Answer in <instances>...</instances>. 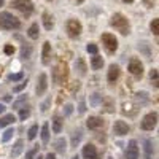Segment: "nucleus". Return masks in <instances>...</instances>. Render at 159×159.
Wrapping results in <instances>:
<instances>
[{"mask_svg":"<svg viewBox=\"0 0 159 159\" xmlns=\"http://www.w3.org/2000/svg\"><path fill=\"white\" fill-rule=\"evenodd\" d=\"M42 62H43V65H48V64L51 62V43H49V42H45V43H43Z\"/></svg>","mask_w":159,"mask_h":159,"instance_id":"obj_14","label":"nucleus"},{"mask_svg":"<svg viewBox=\"0 0 159 159\" xmlns=\"http://www.w3.org/2000/svg\"><path fill=\"white\" fill-rule=\"evenodd\" d=\"M3 51H5V54H13V52H15V46H11V45H7Z\"/></svg>","mask_w":159,"mask_h":159,"instance_id":"obj_41","label":"nucleus"},{"mask_svg":"<svg viewBox=\"0 0 159 159\" xmlns=\"http://www.w3.org/2000/svg\"><path fill=\"white\" fill-rule=\"evenodd\" d=\"M25 86H27V83H21L19 86H15V88H13V91H15V92H19V91H22Z\"/></svg>","mask_w":159,"mask_h":159,"instance_id":"obj_43","label":"nucleus"},{"mask_svg":"<svg viewBox=\"0 0 159 159\" xmlns=\"http://www.w3.org/2000/svg\"><path fill=\"white\" fill-rule=\"evenodd\" d=\"M29 116H30V108H29V107L19 108V119H21V121H25Z\"/></svg>","mask_w":159,"mask_h":159,"instance_id":"obj_28","label":"nucleus"},{"mask_svg":"<svg viewBox=\"0 0 159 159\" xmlns=\"http://www.w3.org/2000/svg\"><path fill=\"white\" fill-rule=\"evenodd\" d=\"M105 102H107V108H105V110H107L108 113H111V111L115 110V107H113V100H111V99H107Z\"/></svg>","mask_w":159,"mask_h":159,"instance_id":"obj_39","label":"nucleus"},{"mask_svg":"<svg viewBox=\"0 0 159 159\" xmlns=\"http://www.w3.org/2000/svg\"><path fill=\"white\" fill-rule=\"evenodd\" d=\"M22 78H24L22 72H19V73H10L8 75V81H21Z\"/></svg>","mask_w":159,"mask_h":159,"instance_id":"obj_32","label":"nucleus"},{"mask_svg":"<svg viewBox=\"0 0 159 159\" xmlns=\"http://www.w3.org/2000/svg\"><path fill=\"white\" fill-rule=\"evenodd\" d=\"M143 150H145V159H153V154H154V145H153V140L147 139L143 142Z\"/></svg>","mask_w":159,"mask_h":159,"instance_id":"obj_16","label":"nucleus"},{"mask_svg":"<svg viewBox=\"0 0 159 159\" xmlns=\"http://www.w3.org/2000/svg\"><path fill=\"white\" fill-rule=\"evenodd\" d=\"M46 89H48V76H46V73H40L38 80H37V88H35L37 96H43Z\"/></svg>","mask_w":159,"mask_h":159,"instance_id":"obj_10","label":"nucleus"},{"mask_svg":"<svg viewBox=\"0 0 159 159\" xmlns=\"http://www.w3.org/2000/svg\"><path fill=\"white\" fill-rule=\"evenodd\" d=\"M83 157L84 159H99L97 148L92 143H86L84 147H83Z\"/></svg>","mask_w":159,"mask_h":159,"instance_id":"obj_12","label":"nucleus"},{"mask_svg":"<svg viewBox=\"0 0 159 159\" xmlns=\"http://www.w3.org/2000/svg\"><path fill=\"white\" fill-rule=\"evenodd\" d=\"M37 134H38V126L35 124V126H32V127L29 129V132H27V139H29V140H34V139L37 137Z\"/></svg>","mask_w":159,"mask_h":159,"instance_id":"obj_33","label":"nucleus"},{"mask_svg":"<svg viewBox=\"0 0 159 159\" xmlns=\"http://www.w3.org/2000/svg\"><path fill=\"white\" fill-rule=\"evenodd\" d=\"M43 159H56V154L54 153H48L46 157H43Z\"/></svg>","mask_w":159,"mask_h":159,"instance_id":"obj_44","label":"nucleus"},{"mask_svg":"<svg viewBox=\"0 0 159 159\" xmlns=\"http://www.w3.org/2000/svg\"><path fill=\"white\" fill-rule=\"evenodd\" d=\"M119 78V67L116 64H111L108 67V75H107V80L108 83H116V80Z\"/></svg>","mask_w":159,"mask_h":159,"instance_id":"obj_15","label":"nucleus"},{"mask_svg":"<svg viewBox=\"0 0 159 159\" xmlns=\"http://www.w3.org/2000/svg\"><path fill=\"white\" fill-rule=\"evenodd\" d=\"M72 159H80V157H78V156H73V157H72Z\"/></svg>","mask_w":159,"mask_h":159,"instance_id":"obj_50","label":"nucleus"},{"mask_svg":"<svg viewBox=\"0 0 159 159\" xmlns=\"http://www.w3.org/2000/svg\"><path fill=\"white\" fill-rule=\"evenodd\" d=\"M81 137H83L81 129H76V130L73 132V135H72V147H76V145L81 142Z\"/></svg>","mask_w":159,"mask_h":159,"instance_id":"obj_27","label":"nucleus"},{"mask_svg":"<svg viewBox=\"0 0 159 159\" xmlns=\"http://www.w3.org/2000/svg\"><path fill=\"white\" fill-rule=\"evenodd\" d=\"M110 24L113 25V27L121 34V35H129L130 34V24H129V19L121 15V13H115V15L111 16V21Z\"/></svg>","mask_w":159,"mask_h":159,"instance_id":"obj_1","label":"nucleus"},{"mask_svg":"<svg viewBox=\"0 0 159 159\" xmlns=\"http://www.w3.org/2000/svg\"><path fill=\"white\" fill-rule=\"evenodd\" d=\"M15 121H16V116L13 115V113H10V115H5L3 118H0V127H7V126L13 124Z\"/></svg>","mask_w":159,"mask_h":159,"instance_id":"obj_20","label":"nucleus"},{"mask_svg":"<svg viewBox=\"0 0 159 159\" xmlns=\"http://www.w3.org/2000/svg\"><path fill=\"white\" fill-rule=\"evenodd\" d=\"M91 67L92 70H100L103 67V57H100L99 54H94V57L91 59Z\"/></svg>","mask_w":159,"mask_h":159,"instance_id":"obj_19","label":"nucleus"},{"mask_svg":"<svg viewBox=\"0 0 159 159\" xmlns=\"http://www.w3.org/2000/svg\"><path fill=\"white\" fill-rule=\"evenodd\" d=\"M102 102H103V97H102V94H99V92L92 94V96H91V100H89V103L92 105V107H99Z\"/></svg>","mask_w":159,"mask_h":159,"instance_id":"obj_26","label":"nucleus"},{"mask_svg":"<svg viewBox=\"0 0 159 159\" xmlns=\"http://www.w3.org/2000/svg\"><path fill=\"white\" fill-rule=\"evenodd\" d=\"M30 52H32V48L29 46V45H22V49H21V57H24V59H29L30 57Z\"/></svg>","mask_w":159,"mask_h":159,"instance_id":"obj_30","label":"nucleus"},{"mask_svg":"<svg viewBox=\"0 0 159 159\" xmlns=\"http://www.w3.org/2000/svg\"><path fill=\"white\" fill-rule=\"evenodd\" d=\"M54 147H56V151L64 154L65 151H67V142H65V139H57L56 143H54Z\"/></svg>","mask_w":159,"mask_h":159,"instance_id":"obj_22","label":"nucleus"},{"mask_svg":"<svg viewBox=\"0 0 159 159\" xmlns=\"http://www.w3.org/2000/svg\"><path fill=\"white\" fill-rule=\"evenodd\" d=\"M42 19H43V25H45V29H46V30H51V29H52V16L49 15L48 11H45L43 15H42Z\"/></svg>","mask_w":159,"mask_h":159,"instance_id":"obj_23","label":"nucleus"},{"mask_svg":"<svg viewBox=\"0 0 159 159\" xmlns=\"http://www.w3.org/2000/svg\"><path fill=\"white\" fill-rule=\"evenodd\" d=\"M75 2H76V3H83V2H84V0H75Z\"/></svg>","mask_w":159,"mask_h":159,"instance_id":"obj_47","label":"nucleus"},{"mask_svg":"<svg viewBox=\"0 0 159 159\" xmlns=\"http://www.w3.org/2000/svg\"><path fill=\"white\" fill-rule=\"evenodd\" d=\"M3 3H5V2H3V0H0V8H2V7H3Z\"/></svg>","mask_w":159,"mask_h":159,"instance_id":"obj_48","label":"nucleus"},{"mask_svg":"<svg viewBox=\"0 0 159 159\" xmlns=\"http://www.w3.org/2000/svg\"><path fill=\"white\" fill-rule=\"evenodd\" d=\"M42 142H43V145H46L48 142H49V124L48 123H45L43 126H42Z\"/></svg>","mask_w":159,"mask_h":159,"instance_id":"obj_25","label":"nucleus"},{"mask_svg":"<svg viewBox=\"0 0 159 159\" xmlns=\"http://www.w3.org/2000/svg\"><path fill=\"white\" fill-rule=\"evenodd\" d=\"M78 111H80V115H83V113L86 111V103H84V100H81V102H80V107H78Z\"/></svg>","mask_w":159,"mask_h":159,"instance_id":"obj_40","label":"nucleus"},{"mask_svg":"<svg viewBox=\"0 0 159 159\" xmlns=\"http://www.w3.org/2000/svg\"><path fill=\"white\" fill-rule=\"evenodd\" d=\"M52 75H54V81H56L57 84L65 83V81H67V75H69V72H67V65L61 62V64L57 65V67L54 69Z\"/></svg>","mask_w":159,"mask_h":159,"instance_id":"obj_7","label":"nucleus"},{"mask_svg":"<svg viewBox=\"0 0 159 159\" xmlns=\"http://www.w3.org/2000/svg\"><path fill=\"white\" fill-rule=\"evenodd\" d=\"M102 43H103V48L107 49L110 54H113V52L118 49V40L113 34H108V32L102 34Z\"/></svg>","mask_w":159,"mask_h":159,"instance_id":"obj_5","label":"nucleus"},{"mask_svg":"<svg viewBox=\"0 0 159 159\" xmlns=\"http://www.w3.org/2000/svg\"><path fill=\"white\" fill-rule=\"evenodd\" d=\"M27 94H24V96H19V99L18 100H15L13 102V108H21V105H24L25 102H27Z\"/></svg>","mask_w":159,"mask_h":159,"instance_id":"obj_29","label":"nucleus"},{"mask_svg":"<svg viewBox=\"0 0 159 159\" xmlns=\"http://www.w3.org/2000/svg\"><path fill=\"white\" fill-rule=\"evenodd\" d=\"M139 154H140V150H139L137 140H130L129 145H127L126 157H127V159H139Z\"/></svg>","mask_w":159,"mask_h":159,"instance_id":"obj_11","label":"nucleus"},{"mask_svg":"<svg viewBox=\"0 0 159 159\" xmlns=\"http://www.w3.org/2000/svg\"><path fill=\"white\" fill-rule=\"evenodd\" d=\"M65 29H67V34L70 38H78L83 32V25L78 19H69L67 21V25H65Z\"/></svg>","mask_w":159,"mask_h":159,"instance_id":"obj_4","label":"nucleus"},{"mask_svg":"<svg viewBox=\"0 0 159 159\" xmlns=\"http://www.w3.org/2000/svg\"><path fill=\"white\" fill-rule=\"evenodd\" d=\"M108 159H113V157H108Z\"/></svg>","mask_w":159,"mask_h":159,"instance_id":"obj_51","label":"nucleus"},{"mask_svg":"<svg viewBox=\"0 0 159 159\" xmlns=\"http://www.w3.org/2000/svg\"><path fill=\"white\" fill-rule=\"evenodd\" d=\"M35 159H43V156H40V154H38V157H35Z\"/></svg>","mask_w":159,"mask_h":159,"instance_id":"obj_49","label":"nucleus"},{"mask_svg":"<svg viewBox=\"0 0 159 159\" xmlns=\"http://www.w3.org/2000/svg\"><path fill=\"white\" fill-rule=\"evenodd\" d=\"M5 108H7V107H5V105H3V103H0V115H2V113L5 111Z\"/></svg>","mask_w":159,"mask_h":159,"instance_id":"obj_45","label":"nucleus"},{"mask_svg":"<svg viewBox=\"0 0 159 159\" xmlns=\"http://www.w3.org/2000/svg\"><path fill=\"white\" fill-rule=\"evenodd\" d=\"M27 35H29V38H32V40H37V38H38V35H40V27H38L37 22H34L30 27H29Z\"/></svg>","mask_w":159,"mask_h":159,"instance_id":"obj_21","label":"nucleus"},{"mask_svg":"<svg viewBox=\"0 0 159 159\" xmlns=\"http://www.w3.org/2000/svg\"><path fill=\"white\" fill-rule=\"evenodd\" d=\"M86 127L91 129V130L100 129V127H103V119L99 118V116H89L88 121H86Z\"/></svg>","mask_w":159,"mask_h":159,"instance_id":"obj_13","label":"nucleus"},{"mask_svg":"<svg viewBox=\"0 0 159 159\" xmlns=\"http://www.w3.org/2000/svg\"><path fill=\"white\" fill-rule=\"evenodd\" d=\"M62 124H64V119L61 116H57V115L52 116V132H54V134H61Z\"/></svg>","mask_w":159,"mask_h":159,"instance_id":"obj_17","label":"nucleus"},{"mask_svg":"<svg viewBox=\"0 0 159 159\" xmlns=\"http://www.w3.org/2000/svg\"><path fill=\"white\" fill-rule=\"evenodd\" d=\"M22 150H24V140L22 139H19L15 145H13V150H11V157H18L21 153H22Z\"/></svg>","mask_w":159,"mask_h":159,"instance_id":"obj_18","label":"nucleus"},{"mask_svg":"<svg viewBox=\"0 0 159 159\" xmlns=\"http://www.w3.org/2000/svg\"><path fill=\"white\" fill-rule=\"evenodd\" d=\"M75 69L78 70V73L81 75V76H84V75H86V64H84L83 57H78V59H76V64H75Z\"/></svg>","mask_w":159,"mask_h":159,"instance_id":"obj_24","label":"nucleus"},{"mask_svg":"<svg viewBox=\"0 0 159 159\" xmlns=\"http://www.w3.org/2000/svg\"><path fill=\"white\" fill-rule=\"evenodd\" d=\"M150 78H151V81L154 83V86H157V70H156V69H153V70H151Z\"/></svg>","mask_w":159,"mask_h":159,"instance_id":"obj_38","label":"nucleus"},{"mask_svg":"<svg viewBox=\"0 0 159 159\" xmlns=\"http://www.w3.org/2000/svg\"><path fill=\"white\" fill-rule=\"evenodd\" d=\"M123 2H124V3H132L134 0H123Z\"/></svg>","mask_w":159,"mask_h":159,"instance_id":"obj_46","label":"nucleus"},{"mask_svg":"<svg viewBox=\"0 0 159 159\" xmlns=\"http://www.w3.org/2000/svg\"><path fill=\"white\" fill-rule=\"evenodd\" d=\"M157 124V113L156 111H151L148 115H145L143 119H142V123H140V127L143 130H153Z\"/></svg>","mask_w":159,"mask_h":159,"instance_id":"obj_6","label":"nucleus"},{"mask_svg":"<svg viewBox=\"0 0 159 159\" xmlns=\"http://www.w3.org/2000/svg\"><path fill=\"white\" fill-rule=\"evenodd\" d=\"M11 7H15L16 10H19L24 16H30L34 11V3L30 0H13Z\"/></svg>","mask_w":159,"mask_h":159,"instance_id":"obj_3","label":"nucleus"},{"mask_svg":"<svg viewBox=\"0 0 159 159\" xmlns=\"http://www.w3.org/2000/svg\"><path fill=\"white\" fill-rule=\"evenodd\" d=\"M72 111H73V105H72V103H67V105L64 107V115H65V116H70Z\"/></svg>","mask_w":159,"mask_h":159,"instance_id":"obj_37","label":"nucleus"},{"mask_svg":"<svg viewBox=\"0 0 159 159\" xmlns=\"http://www.w3.org/2000/svg\"><path fill=\"white\" fill-rule=\"evenodd\" d=\"M86 51H88V52H91V54H97L99 46H97L96 43H89V45L86 46Z\"/></svg>","mask_w":159,"mask_h":159,"instance_id":"obj_35","label":"nucleus"},{"mask_svg":"<svg viewBox=\"0 0 159 159\" xmlns=\"http://www.w3.org/2000/svg\"><path fill=\"white\" fill-rule=\"evenodd\" d=\"M49 2H51V0H49Z\"/></svg>","mask_w":159,"mask_h":159,"instance_id":"obj_52","label":"nucleus"},{"mask_svg":"<svg viewBox=\"0 0 159 159\" xmlns=\"http://www.w3.org/2000/svg\"><path fill=\"white\" fill-rule=\"evenodd\" d=\"M129 72L134 75L135 78H142V75H143V64L140 62V59H137V57H132L130 61H129Z\"/></svg>","mask_w":159,"mask_h":159,"instance_id":"obj_8","label":"nucleus"},{"mask_svg":"<svg viewBox=\"0 0 159 159\" xmlns=\"http://www.w3.org/2000/svg\"><path fill=\"white\" fill-rule=\"evenodd\" d=\"M13 134H15V129H13V127L7 129V130L3 132V135H2V142H3V143L10 142V140H11V137H13Z\"/></svg>","mask_w":159,"mask_h":159,"instance_id":"obj_31","label":"nucleus"},{"mask_svg":"<svg viewBox=\"0 0 159 159\" xmlns=\"http://www.w3.org/2000/svg\"><path fill=\"white\" fill-rule=\"evenodd\" d=\"M129 130H130L129 124H127L126 121H123V119H118V121L113 124V132H115V135H118V137L127 135Z\"/></svg>","mask_w":159,"mask_h":159,"instance_id":"obj_9","label":"nucleus"},{"mask_svg":"<svg viewBox=\"0 0 159 159\" xmlns=\"http://www.w3.org/2000/svg\"><path fill=\"white\" fill-rule=\"evenodd\" d=\"M37 153H38V147L29 150L27 153H25V159H35V154H37Z\"/></svg>","mask_w":159,"mask_h":159,"instance_id":"obj_36","label":"nucleus"},{"mask_svg":"<svg viewBox=\"0 0 159 159\" xmlns=\"http://www.w3.org/2000/svg\"><path fill=\"white\" fill-rule=\"evenodd\" d=\"M150 27H151V32H153L154 35L159 34V19H157V18H154V19L151 21V25H150Z\"/></svg>","mask_w":159,"mask_h":159,"instance_id":"obj_34","label":"nucleus"},{"mask_svg":"<svg viewBox=\"0 0 159 159\" xmlns=\"http://www.w3.org/2000/svg\"><path fill=\"white\" fill-rule=\"evenodd\" d=\"M49 103H51V97H48V100L42 103V111H46V110H48V107H49Z\"/></svg>","mask_w":159,"mask_h":159,"instance_id":"obj_42","label":"nucleus"},{"mask_svg":"<svg viewBox=\"0 0 159 159\" xmlns=\"http://www.w3.org/2000/svg\"><path fill=\"white\" fill-rule=\"evenodd\" d=\"M0 27L3 30H18L21 27V21L16 16H13L11 13L3 11L0 13Z\"/></svg>","mask_w":159,"mask_h":159,"instance_id":"obj_2","label":"nucleus"}]
</instances>
